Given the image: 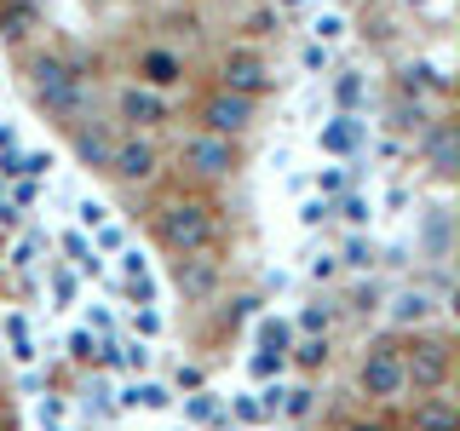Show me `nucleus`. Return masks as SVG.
I'll use <instances>...</instances> for the list:
<instances>
[{"label": "nucleus", "instance_id": "nucleus-1", "mask_svg": "<svg viewBox=\"0 0 460 431\" xmlns=\"http://www.w3.org/2000/svg\"><path fill=\"white\" fill-rule=\"evenodd\" d=\"M29 92H35V104L47 110L58 127L93 121V81H86L81 64H69V57H58V52L29 57Z\"/></svg>", "mask_w": 460, "mask_h": 431}, {"label": "nucleus", "instance_id": "nucleus-2", "mask_svg": "<svg viewBox=\"0 0 460 431\" xmlns=\"http://www.w3.org/2000/svg\"><path fill=\"white\" fill-rule=\"evenodd\" d=\"M155 242L167 253H208L219 242V213L201 196H167L155 207Z\"/></svg>", "mask_w": 460, "mask_h": 431}, {"label": "nucleus", "instance_id": "nucleus-3", "mask_svg": "<svg viewBox=\"0 0 460 431\" xmlns=\"http://www.w3.org/2000/svg\"><path fill=\"white\" fill-rule=\"evenodd\" d=\"M196 121H201V133L242 138V133H248V127L259 121V98H248V92H230V86H219V92H208V98H201Z\"/></svg>", "mask_w": 460, "mask_h": 431}, {"label": "nucleus", "instance_id": "nucleus-4", "mask_svg": "<svg viewBox=\"0 0 460 431\" xmlns=\"http://www.w3.org/2000/svg\"><path fill=\"white\" fill-rule=\"evenodd\" d=\"M179 162L184 172H196V179H230V172L242 167V150H236V138H219V133H190L179 144Z\"/></svg>", "mask_w": 460, "mask_h": 431}, {"label": "nucleus", "instance_id": "nucleus-5", "mask_svg": "<svg viewBox=\"0 0 460 431\" xmlns=\"http://www.w3.org/2000/svg\"><path fill=\"white\" fill-rule=\"evenodd\" d=\"M449 368H455L449 339H414L409 351H402V385H414V391H443V385H449Z\"/></svg>", "mask_w": 460, "mask_h": 431}, {"label": "nucleus", "instance_id": "nucleus-6", "mask_svg": "<svg viewBox=\"0 0 460 431\" xmlns=\"http://www.w3.org/2000/svg\"><path fill=\"white\" fill-rule=\"evenodd\" d=\"M121 184H150L155 172H162V150H155L144 133H127V138H115V155H110V167Z\"/></svg>", "mask_w": 460, "mask_h": 431}, {"label": "nucleus", "instance_id": "nucleus-7", "mask_svg": "<svg viewBox=\"0 0 460 431\" xmlns=\"http://www.w3.org/2000/svg\"><path fill=\"white\" fill-rule=\"evenodd\" d=\"M357 385H363L368 397H402L409 391V385H402V351L397 345H368L363 368H357Z\"/></svg>", "mask_w": 460, "mask_h": 431}, {"label": "nucleus", "instance_id": "nucleus-8", "mask_svg": "<svg viewBox=\"0 0 460 431\" xmlns=\"http://www.w3.org/2000/svg\"><path fill=\"white\" fill-rule=\"evenodd\" d=\"M219 86H230V92H248V98H265L270 86H277V69H270L259 52L236 47V52H225V64H219Z\"/></svg>", "mask_w": 460, "mask_h": 431}, {"label": "nucleus", "instance_id": "nucleus-9", "mask_svg": "<svg viewBox=\"0 0 460 431\" xmlns=\"http://www.w3.org/2000/svg\"><path fill=\"white\" fill-rule=\"evenodd\" d=\"M167 115H172V104L155 92V86H121V92H115V121H127L133 133H150V127L167 121Z\"/></svg>", "mask_w": 460, "mask_h": 431}, {"label": "nucleus", "instance_id": "nucleus-10", "mask_svg": "<svg viewBox=\"0 0 460 431\" xmlns=\"http://www.w3.org/2000/svg\"><path fill=\"white\" fill-rule=\"evenodd\" d=\"M414 144H420L426 167L438 172V179H455V172H460V133H455V121H426L420 133H414Z\"/></svg>", "mask_w": 460, "mask_h": 431}, {"label": "nucleus", "instance_id": "nucleus-11", "mask_svg": "<svg viewBox=\"0 0 460 431\" xmlns=\"http://www.w3.org/2000/svg\"><path fill=\"white\" fill-rule=\"evenodd\" d=\"M172 287H179L184 299H213V287H219V259L172 253Z\"/></svg>", "mask_w": 460, "mask_h": 431}, {"label": "nucleus", "instance_id": "nucleus-12", "mask_svg": "<svg viewBox=\"0 0 460 431\" xmlns=\"http://www.w3.org/2000/svg\"><path fill=\"white\" fill-rule=\"evenodd\" d=\"M184 81V57L167 52V47H144L138 52V86H155V92H167V86Z\"/></svg>", "mask_w": 460, "mask_h": 431}, {"label": "nucleus", "instance_id": "nucleus-13", "mask_svg": "<svg viewBox=\"0 0 460 431\" xmlns=\"http://www.w3.org/2000/svg\"><path fill=\"white\" fill-rule=\"evenodd\" d=\"M69 138H75V155L93 172H104L110 167V155H115V133L104 121H81V127H69Z\"/></svg>", "mask_w": 460, "mask_h": 431}, {"label": "nucleus", "instance_id": "nucleus-14", "mask_svg": "<svg viewBox=\"0 0 460 431\" xmlns=\"http://www.w3.org/2000/svg\"><path fill=\"white\" fill-rule=\"evenodd\" d=\"M414 431H460V409H455L449 397L414 402Z\"/></svg>", "mask_w": 460, "mask_h": 431}, {"label": "nucleus", "instance_id": "nucleus-15", "mask_svg": "<svg viewBox=\"0 0 460 431\" xmlns=\"http://www.w3.org/2000/svg\"><path fill=\"white\" fill-rule=\"evenodd\" d=\"M402 98H420V92H449V75L438 64H402V81H397Z\"/></svg>", "mask_w": 460, "mask_h": 431}, {"label": "nucleus", "instance_id": "nucleus-16", "mask_svg": "<svg viewBox=\"0 0 460 431\" xmlns=\"http://www.w3.org/2000/svg\"><path fill=\"white\" fill-rule=\"evenodd\" d=\"M357 144H363V121H357L351 110H340L334 127H323V150H328V155H351Z\"/></svg>", "mask_w": 460, "mask_h": 431}, {"label": "nucleus", "instance_id": "nucleus-17", "mask_svg": "<svg viewBox=\"0 0 460 431\" xmlns=\"http://www.w3.org/2000/svg\"><path fill=\"white\" fill-rule=\"evenodd\" d=\"M35 23H40L35 0H0V40H23Z\"/></svg>", "mask_w": 460, "mask_h": 431}, {"label": "nucleus", "instance_id": "nucleus-18", "mask_svg": "<svg viewBox=\"0 0 460 431\" xmlns=\"http://www.w3.org/2000/svg\"><path fill=\"white\" fill-rule=\"evenodd\" d=\"M426 316H431V294H426V287H402V294L392 299V322H397V328L426 322Z\"/></svg>", "mask_w": 460, "mask_h": 431}, {"label": "nucleus", "instance_id": "nucleus-19", "mask_svg": "<svg viewBox=\"0 0 460 431\" xmlns=\"http://www.w3.org/2000/svg\"><path fill=\"white\" fill-rule=\"evenodd\" d=\"M426 121H431V115L420 110V98H414V104H409V98H397V104H392V127H397V133H420Z\"/></svg>", "mask_w": 460, "mask_h": 431}, {"label": "nucleus", "instance_id": "nucleus-20", "mask_svg": "<svg viewBox=\"0 0 460 431\" xmlns=\"http://www.w3.org/2000/svg\"><path fill=\"white\" fill-rule=\"evenodd\" d=\"M334 98H340V110H357L368 98V86H363V75H357V69H345V75L334 81Z\"/></svg>", "mask_w": 460, "mask_h": 431}, {"label": "nucleus", "instance_id": "nucleus-21", "mask_svg": "<svg viewBox=\"0 0 460 431\" xmlns=\"http://www.w3.org/2000/svg\"><path fill=\"white\" fill-rule=\"evenodd\" d=\"M311 409H316V391H311V385L282 391V414H288V420H311Z\"/></svg>", "mask_w": 460, "mask_h": 431}, {"label": "nucleus", "instance_id": "nucleus-22", "mask_svg": "<svg viewBox=\"0 0 460 431\" xmlns=\"http://www.w3.org/2000/svg\"><path fill=\"white\" fill-rule=\"evenodd\" d=\"M127 402H133V409H167L172 391H167V385H150V380H144V385H133V391H127Z\"/></svg>", "mask_w": 460, "mask_h": 431}, {"label": "nucleus", "instance_id": "nucleus-23", "mask_svg": "<svg viewBox=\"0 0 460 431\" xmlns=\"http://www.w3.org/2000/svg\"><path fill=\"white\" fill-rule=\"evenodd\" d=\"M340 265H345V270H368V265H374V242L351 236V242H345V253H340Z\"/></svg>", "mask_w": 460, "mask_h": 431}, {"label": "nucleus", "instance_id": "nucleus-24", "mask_svg": "<svg viewBox=\"0 0 460 431\" xmlns=\"http://www.w3.org/2000/svg\"><path fill=\"white\" fill-rule=\"evenodd\" d=\"M368 196H357V190H340V219L345 224H368Z\"/></svg>", "mask_w": 460, "mask_h": 431}, {"label": "nucleus", "instance_id": "nucleus-25", "mask_svg": "<svg viewBox=\"0 0 460 431\" xmlns=\"http://www.w3.org/2000/svg\"><path fill=\"white\" fill-rule=\"evenodd\" d=\"M259 345H265V351H277V356H288V322L265 316V322H259Z\"/></svg>", "mask_w": 460, "mask_h": 431}, {"label": "nucleus", "instance_id": "nucleus-26", "mask_svg": "<svg viewBox=\"0 0 460 431\" xmlns=\"http://www.w3.org/2000/svg\"><path fill=\"white\" fill-rule=\"evenodd\" d=\"M294 363H299V368H323V363H328V334H311V339L294 351Z\"/></svg>", "mask_w": 460, "mask_h": 431}, {"label": "nucleus", "instance_id": "nucleus-27", "mask_svg": "<svg viewBox=\"0 0 460 431\" xmlns=\"http://www.w3.org/2000/svg\"><path fill=\"white\" fill-rule=\"evenodd\" d=\"M299 328H305V334H328V305H311V311H299Z\"/></svg>", "mask_w": 460, "mask_h": 431}, {"label": "nucleus", "instance_id": "nucleus-28", "mask_svg": "<svg viewBox=\"0 0 460 431\" xmlns=\"http://www.w3.org/2000/svg\"><path fill=\"white\" fill-rule=\"evenodd\" d=\"M340 35H345V18H334V12L316 18V40H323V47H328V40H340Z\"/></svg>", "mask_w": 460, "mask_h": 431}, {"label": "nucleus", "instance_id": "nucleus-29", "mask_svg": "<svg viewBox=\"0 0 460 431\" xmlns=\"http://www.w3.org/2000/svg\"><path fill=\"white\" fill-rule=\"evenodd\" d=\"M190 414H196V420H213V414H219V402H213V391H201V385H196V397H190Z\"/></svg>", "mask_w": 460, "mask_h": 431}, {"label": "nucleus", "instance_id": "nucleus-30", "mask_svg": "<svg viewBox=\"0 0 460 431\" xmlns=\"http://www.w3.org/2000/svg\"><path fill=\"white\" fill-rule=\"evenodd\" d=\"M299 64H305L311 75H316V69H328V47H323V40H311V47L299 52Z\"/></svg>", "mask_w": 460, "mask_h": 431}, {"label": "nucleus", "instance_id": "nucleus-31", "mask_svg": "<svg viewBox=\"0 0 460 431\" xmlns=\"http://www.w3.org/2000/svg\"><path fill=\"white\" fill-rule=\"evenodd\" d=\"M328 213H334V201H328V196H316V201H305V213H299V219H305V224H323Z\"/></svg>", "mask_w": 460, "mask_h": 431}, {"label": "nucleus", "instance_id": "nucleus-32", "mask_svg": "<svg viewBox=\"0 0 460 431\" xmlns=\"http://www.w3.org/2000/svg\"><path fill=\"white\" fill-rule=\"evenodd\" d=\"M334 270H340V259H334V253H323V259H316V265H311V277H316V282H328V277H334Z\"/></svg>", "mask_w": 460, "mask_h": 431}, {"label": "nucleus", "instance_id": "nucleus-33", "mask_svg": "<svg viewBox=\"0 0 460 431\" xmlns=\"http://www.w3.org/2000/svg\"><path fill=\"white\" fill-rule=\"evenodd\" d=\"M12 265H18V270H29V265H35V236H29V242H18V253H12Z\"/></svg>", "mask_w": 460, "mask_h": 431}, {"label": "nucleus", "instance_id": "nucleus-34", "mask_svg": "<svg viewBox=\"0 0 460 431\" xmlns=\"http://www.w3.org/2000/svg\"><path fill=\"white\" fill-rule=\"evenodd\" d=\"M316 184H323V196H340V190H345V172H334V167H328Z\"/></svg>", "mask_w": 460, "mask_h": 431}, {"label": "nucleus", "instance_id": "nucleus-35", "mask_svg": "<svg viewBox=\"0 0 460 431\" xmlns=\"http://www.w3.org/2000/svg\"><path fill=\"white\" fill-rule=\"evenodd\" d=\"M277 368H282L277 351H259V356H253V374H277Z\"/></svg>", "mask_w": 460, "mask_h": 431}, {"label": "nucleus", "instance_id": "nucleus-36", "mask_svg": "<svg viewBox=\"0 0 460 431\" xmlns=\"http://www.w3.org/2000/svg\"><path fill=\"white\" fill-rule=\"evenodd\" d=\"M81 224L98 230V224H104V207H98V201H81Z\"/></svg>", "mask_w": 460, "mask_h": 431}, {"label": "nucleus", "instance_id": "nucleus-37", "mask_svg": "<svg viewBox=\"0 0 460 431\" xmlns=\"http://www.w3.org/2000/svg\"><path fill=\"white\" fill-rule=\"evenodd\" d=\"M380 305V294H374V287H357V299H351V311H374Z\"/></svg>", "mask_w": 460, "mask_h": 431}, {"label": "nucleus", "instance_id": "nucleus-38", "mask_svg": "<svg viewBox=\"0 0 460 431\" xmlns=\"http://www.w3.org/2000/svg\"><path fill=\"white\" fill-rule=\"evenodd\" d=\"M69 351H75V356H81V363H86V356H93V351H98V345H93V334H75V339H69Z\"/></svg>", "mask_w": 460, "mask_h": 431}, {"label": "nucleus", "instance_id": "nucleus-39", "mask_svg": "<svg viewBox=\"0 0 460 431\" xmlns=\"http://www.w3.org/2000/svg\"><path fill=\"white\" fill-rule=\"evenodd\" d=\"M236 414H242V420H248V426H253V420H265V409H259V402H248V397L236 402Z\"/></svg>", "mask_w": 460, "mask_h": 431}, {"label": "nucleus", "instance_id": "nucleus-40", "mask_svg": "<svg viewBox=\"0 0 460 431\" xmlns=\"http://www.w3.org/2000/svg\"><path fill=\"white\" fill-rule=\"evenodd\" d=\"M127 363L144 374V368H150V351H144V345H127Z\"/></svg>", "mask_w": 460, "mask_h": 431}, {"label": "nucleus", "instance_id": "nucleus-41", "mask_svg": "<svg viewBox=\"0 0 460 431\" xmlns=\"http://www.w3.org/2000/svg\"><path fill=\"white\" fill-rule=\"evenodd\" d=\"M12 196H18V207H29V201H35V179H18V190H12Z\"/></svg>", "mask_w": 460, "mask_h": 431}, {"label": "nucleus", "instance_id": "nucleus-42", "mask_svg": "<svg viewBox=\"0 0 460 431\" xmlns=\"http://www.w3.org/2000/svg\"><path fill=\"white\" fill-rule=\"evenodd\" d=\"M0 224H6V230H12V224H18V207H12V201H6V196H0Z\"/></svg>", "mask_w": 460, "mask_h": 431}, {"label": "nucleus", "instance_id": "nucleus-43", "mask_svg": "<svg viewBox=\"0 0 460 431\" xmlns=\"http://www.w3.org/2000/svg\"><path fill=\"white\" fill-rule=\"evenodd\" d=\"M12 144H18V138H12V127H0V150H12Z\"/></svg>", "mask_w": 460, "mask_h": 431}, {"label": "nucleus", "instance_id": "nucleus-44", "mask_svg": "<svg viewBox=\"0 0 460 431\" xmlns=\"http://www.w3.org/2000/svg\"><path fill=\"white\" fill-rule=\"evenodd\" d=\"M345 431H385V426H374V420H368V426H345Z\"/></svg>", "mask_w": 460, "mask_h": 431}, {"label": "nucleus", "instance_id": "nucleus-45", "mask_svg": "<svg viewBox=\"0 0 460 431\" xmlns=\"http://www.w3.org/2000/svg\"><path fill=\"white\" fill-rule=\"evenodd\" d=\"M277 6H299V0H277Z\"/></svg>", "mask_w": 460, "mask_h": 431}, {"label": "nucleus", "instance_id": "nucleus-46", "mask_svg": "<svg viewBox=\"0 0 460 431\" xmlns=\"http://www.w3.org/2000/svg\"><path fill=\"white\" fill-rule=\"evenodd\" d=\"M0 196H6V179H0Z\"/></svg>", "mask_w": 460, "mask_h": 431}, {"label": "nucleus", "instance_id": "nucleus-47", "mask_svg": "<svg viewBox=\"0 0 460 431\" xmlns=\"http://www.w3.org/2000/svg\"><path fill=\"white\" fill-rule=\"evenodd\" d=\"M409 6H426V0H409Z\"/></svg>", "mask_w": 460, "mask_h": 431}]
</instances>
